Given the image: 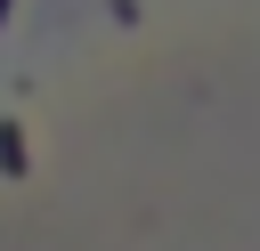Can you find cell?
I'll return each mask as SVG.
<instances>
[{
  "instance_id": "cell-1",
  "label": "cell",
  "mask_w": 260,
  "mask_h": 251,
  "mask_svg": "<svg viewBox=\"0 0 260 251\" xmlns=\"http://www.w3.org/2000/svg\"><path fill=\"white\" fill-rule=\"evenodd\" d=\"M8 8H16V0H0V24H8Z\"/></svg>"
}]
</instances>
